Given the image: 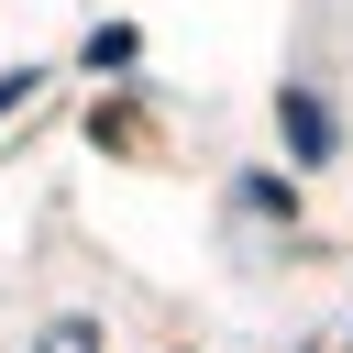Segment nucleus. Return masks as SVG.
Returning a JSON list of instances; mask_svg holds the SVG:
<instances>
[{
	"label": "nucleus",
	"mask_w": 353,
	"mask_h": 353,
	"mask_svg": "<svg viewBox=\"0 0 353 353\" xmlns=\"http://www.w3.org/2000/svg\"><path fill=\"white\" fill-rule=\"evenodd\" d=\"M287 132H298V154H331V110L320 99H287Z\"/></svg>",
	"instance_id": "nucleus-1"
}]
</instances>
